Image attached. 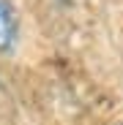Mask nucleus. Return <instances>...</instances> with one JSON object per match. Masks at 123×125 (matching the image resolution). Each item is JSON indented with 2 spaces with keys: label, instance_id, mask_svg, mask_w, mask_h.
Here are the masks:
<instances>
[{
  "label": "nucleus",
  "instance_id": "f257e3e1",
  "mask_svg": "<svg viewBox=\"0 0 123 125\" xmlns=\"http://www.w3.org/2000/svg\"><path fill=\"white\" fill-rule=\"evenodd\" d=\"M19 35V16L11 0H0V52H8Z\"/></svg>",
  "mask_w": 123,
  "mask_h": 125
}]
</instances>
